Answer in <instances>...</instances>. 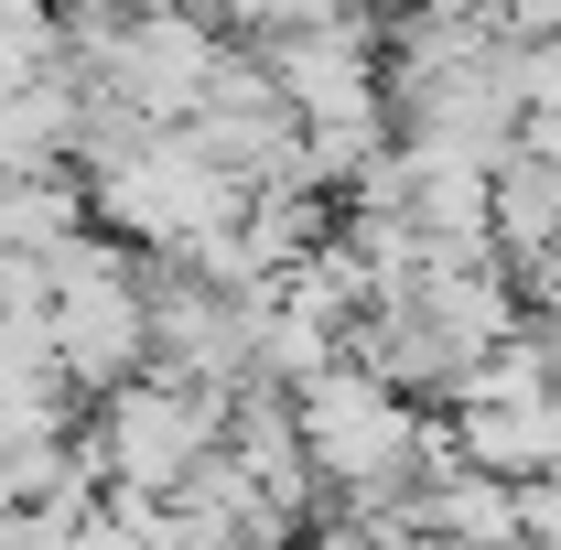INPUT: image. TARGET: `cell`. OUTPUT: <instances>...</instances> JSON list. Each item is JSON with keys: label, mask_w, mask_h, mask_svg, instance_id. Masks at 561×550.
Instances as JSON below:
<instances>
[{"label": "cell", "mask_w": 561, "mask_h": 550, "mask_svg": "<svg viewBox=\"0 0 561 550\" xmlns=\"http://www.w3.org/2000/svg\"><path fill=\"white\" fill-rule=\"evenodd\" d=\"M291 550H378V540H367L356 518H324V529H302V540H291Z\"/></svg>", "instance_id": "30bf717a"}, {"label": "cell", "mask_w": 561, "mask_h": 550, "mask_svg": "<svg viewBox=\"0 0 561 550\" xmlns=\"http://www.w3.org/2000/svg\"><path fill=\"white\" fill-rule=\"evenodd\" d=\"M87 184L66 173H0V249H66L76 227H87Z\"/></svg>", "instance_id": "ba28073f"}, {"label": "cell", "mask_w": 561, "mask_h": 550, "mask_svg": "<svg viewBox=\"0 0 561 550\" xmlns=\"http://www.w3.org/2000/svg\"><path fill=\"white\" fill-rule=\"evenodd\" d=\"M87 443H98V465H108V496H184V485L206 475L216 454H227V389H195V378H130V389H108L98 421H87Z\"/></svg>", "instance_id": "7a4b0ae2"}, {"label": "cell", "mask_w": 561, "mask_h": 550, "mask_svg": "<svg viewBox=\"0 0 561 550\" xmlns=\"http://www.w3.org/2000/svg\"><path fill=\"white\" fill-rule=\"evenodd\" d=\"M280 76V98L302 119H367L389 108V44H378V11H346V22H313V33H280L260 44Z\"/></svg>", "instance_id": "3957f363"}, {"label": "cell", "mask_w": 561, "mask_h": 550, "mask_svg": "<svg viewBox=\"0 0 561 550\" xmlns=\"http://www.w3.org/2000/svg\"><path fill=\"white\" fill-rule=\"evenodd\" d=\"M496 260L529 280L540 260H561V151H507L496 162Z\"/></svg>", "instance_id": "52a82bcc"}, {"label": "cell", "mask_w": 561, "mask_h": 550, "mask_svg": "<svg viewBox=\"0 0 561 550\" xmlns=\"http://www.w3.org/2000/svg\"><path fill=\"white\" fill-rule=\"evenodd\" d=\"M518 540H529V550H561V475L518 485Z\"/></svg>", "instance_id": "9c48e42d"}, {"label": "cell", "mask_w": 561, "mask_h": 550, "mask_svg": "<svg viewBox=\"0 0 561 550\" xmlns=\"http://www.w3.org/2000/svg\"><path fill=\"white\" fill-rule=\"evenodd\" d=\"M367 11H378V22H411V11H432V0H367Z\"/></svg>", "instance_id": "8fae6325"}, {"label": "cell", "mask_w": 561, "mask_h": 550, "mask_svg": "<svg viewBox=\"0 0 561 550\" xmlns=\"http://www.w3.org/2000/svg\"><path fill=\"white\" fill-rule=\"evenodd\" d=\"M400 518H411V540H432V550H507L518 540V485L476 475V465H443Z\"/></svg>", "instance_id": "8992f818"}, {"label": "cell", "mask_w": 561, "mask_h": 550, "mask_svg": "<svg viewBox=\"0 0 561 550\" xmlns=\"http://www.w3.org/2000/svg\"><path fill=\"white\" fill-rule=\"evenodd\" d=\"M454 465L507 475V485L561 475V389H540V400H496V411H454Z\"/></svg>", "instance_id": "5b68a950"}, {"label": "cell", "mask_w": 561, "mask_h": 550, "mask_svg": "<svg viewBox=\"0 0 561 550\" xmlns=\"http://www.w3.org/2000/svg\"><path fill=\"white\" fill-rule=\"evenodd\" d=\"M346 367H367V378H389L400 400H421V411H454L465 400V345H454V324L421 302V291H389V302H367L346 324Z\"/></svg>", "instance_id": "277c9868"}, {"label": "cell", "mask_w": 561, "mask_h": 550, "mask_svg": "<svg viewBox=\"0 0 561 550\" xmlns=\"http://www.w3.org/2000/svg\"><path fill=\"white\" fill-rule=\"evenodd\" d=\"M55 367H66V389L98 411L108 389H130L151 378V280H140L130 238H108V227H76L66 249H55Z\"/></svg>", "instance_id": "6da1fadb"}]
</instances>
